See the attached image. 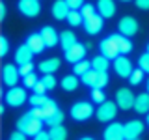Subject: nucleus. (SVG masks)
Masks as SVG:
<instances>
[{
    "label": "nucleus",
    "mask_w": 149,
    "mask_h": 140,
    "mask_svg": "<svg viewBox=\"0 0 149 140\" xmlns=\"http://www.w3.org/2000/svg\"><path fill=\"white\" fill-rule=\"evenodd\" d=\"M91 101L93 103H104L106 99H104V90H102V88H93L91 90Z\"/></svg>",
    "instance_id": "obj_35"
},
{
    "label": "nucleus",
    "mask_w": 149,
    "mask_h": 140,
    "mask_svg": "<svg viewBox=\"0 0 149 140\" xmlns=\"http://www.w3.org/2000/svg\"><path fill=\"white\" fill-rule=\"evenodd\" d=\"M63 118H65V116H63V112H62V110H56L54 114L50 116V118H47V120H45V123L49 125V127H54V125H62Z\"/></svg>",
    "instance_id": "obj_30"
},
{
    "label": "nucleus",
    "mask_w": 149,
    "mask_h": 140,
    "mask_svg": "<svg viewBox=\"0 0 149 140\" xmlns=\"http://www.w3.org/2000/svg\"><path fill=\"white\" fill-rule=\"evenodd\" d=\"M91 69V64L88 62V60H80V62H77L74 64V67H73V73L77 75V77H82V75H86L88 71Z\"/></svg>",
    "instance_id": "obj_28"
},
{
    "label": "nucleus",
    "mask_w": 149,
    "mask_h": 140,
    "mask_svg": "<svg viewBox=\"0 0 149 140\" xmlns=\"http://www.w3.org/2000/svg\"><path fill=\"white\" fill-rule=\"evenodd\" d=\"M56 110H60V108H58V105H56V101H54V99H49V101H47L45 105H43L45 120H47V118H50V116H52V114H54Z\"/></svg>",
    "instance_id": "obj_31"
},
{
    "label": "nucleus",
    "mask_w": 149,
    "mask_h": 140,
    "mask_svg": "<svg viewBox=\"0 0 149 140\" xmlns=\"http://www.w3.org/2000/svg\"><path fill=\"white\" fill-rule=\"evenodd\" d=\"M146 90H147V93H149V80H147V84H146Z\"/></svg>",
    "instance_id": "obj_48"
},
{
    "label": "nucleus",
    "mask_w": 149,
    "mask_h": 140,
    "mask_svg": "<svg viewBox=\"0 0 149 140\" xmlns=\"http://www.w3.org/2000/svg\"><path fill=\"white\" fill-rule=\"evenodd\" d=\"M80 140H95V138H91V136H84V138H80Z\"/></svg>",
    "instance_id": "obj_47"
},
{
    "label": "nucleus",
    "mask_w": 149,
    "mask_h": 140,
    "mask_svg": "<svg viewBox=\"0 0 149 140\" xmlns=\"http://www.w3.org/2000/svg\"><path fill=\"white\" fill-rule=\"evenodd\" d=\"M114 39H116V43H118V47H119V52L121 54H129L130 50H132V43H130V39H129L127 36L114 34Z\"/></svg>",
    "instance_id": "obj_24"
},
{
    "label": "nucleus",
    "mask_w": 149,
    "mask_h": 140,
    "mask_svg": "<svg viewBox=\"0 0 149 140\" xmlns=\"http://www.w3.org/2000/svg\"><path fill=\"white\" fill-rule=\"evenodd\" d=\"M134 112H138V114H149V93H140L136 95V99H134Z\"/></svg>",
    "instance_id": "obj_21"
},
{
    "label": "nucleus",
    "mask_w": 149,
    "mask_h": 140,
    "mask_svg": "<svg viewBox=\"0 0 149 140\" xmlns=\"http://www.w3.org/2000/svg\"><path fill=\"white\" fill-rule=\"evenodd\" d=\"M93 114H95V110H93V106L88 101H78L71 106V118L74 121H86Z\"/></svg>",
    "instance_id": "obj_3"
},
{
    "label": "nucleus",
    "mask_w": 149,
    "mask_h": 140,
    "mask_svg": "<svg viewBox=\"0 0 149 140\" xmlns=\"http://www.w3.org/2000/svg\"><path fill=\"white\" fill-rule=\"evenodd\" d=\"M84 56H86V45L84 43H74L69 50H65V60L71 64H77L80 62V60H84Z\"/></svg>",
    "instance_id": "obj_14"
},
{
    "label": "nucleus",
    "mask_w": 149,
    "mask_h": 140,
    "mask_svg": "<svg viewBox=\"0 0 149 140\" xmlns=\"http://www.w3.org/2000/svg\"><path fill=\"white\" fill-rule=\"evenodd\" d=\"M17 8H19V11H21L24 17H30V19H34V17H37L41 13L39 0H19Z\"/></svg>",
    "instance_id": "obj_10"
},
{
    "label": "nucleus",
    "mask_w": 149,
    "mask_h": 140,
    "mask_svg": "<svg viewBox=\"0 0 149 140\" xmlns=\"http://www.w3.org/2000/svg\"><path fill=\"white\" fill-rule=\"evenodd\" d=\"M47 101H49V99H47L43 93H32V95H30V105L32 106H43Z\"/></svg>",
    "instance_id": "obj_33"
},
{
    "label": "nucleus",
    "mask_w": 149,
    "mask_h": 140,
    "mask_svg": "<svg viewBox=\"0 0 149 140\" xmlns=\"http://www.w3.org/2000/svg\"><path fill=\"white\" fill-rule=\"evenodd\" d=\"M22 78H24V88H30V90H34V86H36L37 82H39V80H37V77H36L34 73L26 75V77H22Z\"/></svg>",
    "instance_id": "obj_38"
},
{
    "label": "nucleus",
    "mask_w": 149,
    "mask_h": 140,
    "mask_svg": "<svg viewBox=\"0 0 149 140\" xmlns=\"http://www.w3.org/2000/svg\"><path fill=\"white\" fill-rule=\"evenodd\" d=\"M134 93L132 90H129V88H119L118 93H116V103H118V106L121 110H130L134 106Z\"/></svg>",
    "instance_id": "obj_8"
},
{
    "label": "nucleus",
    "mask_w": 149,
    "mask_h": 140,
    "mask_svg": "<svg viewBox=\"0 0 149 140\" xmlns=\"http://www.w3.org/2000/svg\"><path fill=\"white\" fill-rule=\"evenodd\" d=\"M67 4L71 9H80L84 6V0H67Z\"/></svg>",
    "instance_id": "obj_43"
},
{
    "label": "nucleus",
    "mask_w": 149,
    "mask_h": 140,
    "mask_svg": "<svg viewBox=\"0 0 149 140\" xmlns=\"http://www.w3.org/2000/svg\"><path fill=\"white\" fill-rule=\"evenodd\" d=\"M6 11H8V9H6V4H0V21H4V19H6Z\"/></svg>",
    "instance_id": "obj_46"
},
{
    "label": "nucleus",
    "mask_w": 149,
    "mask_h": 140,
    "mask_svg": "<svg viewBox=\"0 0 149 140\" xmlns=\"http://www.w3.org/2000/svg\"><path fill=\"white\" fill-rule=\"evenodd\" d=\"M67 22L71 26H78V24H84V17L80 13V9H71V13L67 15Z\"/></svg>",
    "instance_id": "obj_29"
},
{
    "label": "nucleus",
    "mask_w": 149,
    "mask_h": 140,
    "mask_svg": "<svg viewBox=\"0 0 149 140\" xmlns=\"http://www.w3.org/2000/svg\"><path fill=\"white\" fill-rule=\"evenodd\" d=\"M118 103L116 101H104L99 105V108L95 110V116L97 120L102 121V123H106V121H112L116 120V116H118Z\"/></svg>",
    "instance_id": "obj_2"
},
{
    "label": "nucleus",
    "mask_w": 149,
    "mask_h": 140,
    "mask_svg": "<svg viewBox=\"0 0 149 140\" xmlns=\"http://www.w3.org/2000/svg\"><path fill=\"white\" fill-rule=\"evenodd\" d=\"M123 127H125V140H136L143 133V123L140 120H130Z\"/></svg>",
    "instance_id": "obj_13"
},
{
    "label": "nucleus",
    "mask_w": 149,
    "mask_h": 140,
    "mask_svg": "<svg viewBox=\"0 0 149 140\" xmlns=\"http://www.w3.org/2000/svg\"><path fill=\"white\" fill-rule=\"evenodd\" d=\"M17 129L22 131V133L28 134V136H36L39 131H43V120L34 118L32 112L28 110V112H24V114L17 120Z\"/></svg>",
    "instance_id": "obj_1"
},
{
    "label": "nucleus",
    "mask_w": 149,
    "mask_h": 140,
    "mask_svg": "<svg viewBox=\"0 0 149 140\" xmlns=\"http://www.w3.org/2000/svg\"><path fill=\"white\" fill-rule=\"evenodd\" d=\"M138 28H140L138 21H136L134 17H130V15L121 17V19H119V22H118V30H119V34H123V36H127V37L136 36Z\"/></svg>",
    "instance_id": "obj_7"
},
{
    "label": "nucleus",
    "mask_w": 149,
    "mask_h": 140,
    "mask_svg": "<svg viewBox=\"0 0 149 140\" xmlns=\"http://www.w3.org/2000/svg\"><path fill=\"white\" fill-rule=\"evenodd\" d=\"M134 4H136V8L143 9V11H147V9H149V0H134Z\"/></svg>",
    "instance_id": "obj_44"
},
{
    "label": "nucleus",
    "mask_w": 149,
    "mask_h": 140,
    "mask_svg": "<svg viewBox=\"0 0 149 140\" xmlns=\"http://www.w3.org/2000/svg\"><path fill=\"white\" fill-rule=\"evenodd\" d=\"M138 65H140V69H143L146 73H149V52H143L142 56H140Z\"/></svg>",
    "instance_id": "obj_37"
},
{
    "label": "nucleus",
    "mask_w": 149,
    "mask_h": 140,
    "mask_svg": "<svg viewBox=\"0 0 149 140\" xmlns=\"http://www.w3.org/2000/svg\"><path fill=\"white\" fill-rule=\"evenodd\" d=\"M45 92H47L45 82H43V80H39V82H37L36 86H34V93H43V95H45Z\"/></svg>",
    "instance_id": "obj_42"
},
{
    "label": "nucleus",
    "mask_w": 149,
    "mask_h": 140,
    "mask_svg": "<svg viewBox=\"0 0 149 140\" xmlns=\"http://www.w3.org/2000/svg\"><path fill=\"white\" fill-rule=\"evenodd\" d=\"M19 73H21V77H26V75L34 73V64H32V62H28V64L19 65Z\"/></svg>",
    "instance_id": "obj_39"
},
{
    "label": "nucleus",
    "mask_w": 149,
    "mask_h": 140,
    "mask_svg": "<svg viewBox=\"0 0 149 140\" xmlns=\"http://www.w3.org/2000/svg\"><path fill=\"white\" fill-rule=\"evenodd\" d=\"M102 138L104 140H125V127L121 123H118V121H112L104 129Z\"/></svg>",
    "instance_id": "obj_12"
},
{
    "label": "nucleus",
    "mask_w": 149,
    "mask_h": 140,
    "mask_svg": "<svg viewBox=\"0 0 149 140\" xmlns=\"http://www.w3.org/2000/svg\"><path fill=\"white\" fill-rule=\"evenodd\" d=\"M121 2H130V0H121Z\"/></svg>",
    "instance_id": "obj_49"
},
{
    "label": "nucleus",
    "mask_w": 149,
    "mask_h": 140,
    "mask_svg": "<svg viewBox=\"0 0 149 140\" xmlns=\"http://www.w3.org/2000/svg\"><path fill=\"white\" fill-rule=\"evenodd\" d=\"M4 99H6V105L17 108V106H21V105L26 103V90L21 88V86H13L6 92V97H4Z\"/></svg>",
    "instance_id": "obj_5"
},
{
    "label": "nucleus",
    "mask_w": 149,
    "mask_h": 140,
    "mask_svg": "<svg viewBox=\"0 0 149 140\" xmlns=\"http://www.w3.org/2000/svg\"><path fill=\"white\" fill-rule=\"evenodd\" d=\"M95 11H97V6H93V4H84V6L80 8V13H82L84 21L90 19V17H93V15H95Z\"/></svg>",
    "instance_id": "obj_34"
},
{
    "label": "nucleus",
    "mask_w": 149,
    "mask_h": 140,
    "mask_svg": "<svg viewBox=\"0 0 149 140\" xmlns=\"http://www.w3.org/2000/svg\"><path fill=\"white\" fill-rule=\"evenodd\" d=\"M60 84H62V88H63L65 92H74L78 88V78H77V75H74V73L73 75H65Z\"/></svg>",
    "instance_id": "obj_26"
},
{
    "label": "nucleus",
    "mask_w": 149,
    "mask_h": 140,
    "mask_svg": "<svg viewBox=\"0 0 149 140\" xmlns=\"http://www.w3.org/2000/svg\"><path fill=\"white\" fill-rule=\"evenodd\" d=\"M71 13L67 0H56L52 4V17L56 21H67V15Z\"/></svg>",
    "instance_id": "obj_15"
},
{
    "label": "nucleus",
    "mask_w": 149,
    "mask_h": 140,
    "mask_svg": "<svg viewBox=\"0 0 149 140\" xmlns=\"http://www.w3.org/2000/svg\"><path fill=\"white\" fill-rule=\"evenodd\" d=\"M32 56H34V50H32L30 47L24 43V45H21V47L15 50V62H17L19 65L28 64V62H32Z\"/></svg>",
    "instance_id": "obj_20"
},
{
    "label": "nucleus",
    "mask_w": 149,
    "mask_h": 140,
    "mask_svg": "<svg viewBox=\"0 0 149 140\" xmlns=\"http://www.w3.org/2000/svg\"><path fill=\"white\" fill-rule=\"evenodd\" d=\"M39 71L43 73V75H54L56 71L60 69V60L58 58H49V60H43L39 65Z\"/></svg>",
    "instance_id": "obj_22"
},
{
    "label": "nucleus",
    "mask_w": 149,
    "mask_h": 140,
    "mask_svg": "<svg viewBox=\"0 0 149 140\" xmlns=\"http://www.w3.org/2000/svg\"><path fill=\"white\" fill-rule=\"evenodd\" d=\"M26 45L34 50V54H39L47 49V43H45V39H43L41 34H30L26 37Z\"/></svg>",
    "instance_id": "obj_18"
},
{
    "label": "nucleus",
    "mask_w": 149,
    "mask_h": 140,
    "mask_svg": "<svg viewBox=\"0 0 149 140\" xmlns=\"http://www.w3.org/2000/svg\"><path fill=\"white\" fill-rule=\"evenodd\" d=\"M97 11L102 19H112L116 15V2L114 0H99L97 2Z\"/></svg>",
    "instance_id": "obj_17"
},
{
    "label": "nucleus",
    "mask_w": 149,
    "mask_h": 140,
    "mask_svg": "<svg viewBox=\"0 0 149 140\" xmlns=\"http://www.w3.org/2000/svg\"><path fill=\"white\" fill-rule=\"evenodd\" d=\"M34 140H50L49 131H47V133H45V131H39V133H37L36 136H34Z\"/></svg>",
    "instance_id": "obj_45"
},
{
    "label": "nucleus",
    "mask_w": 149,
    "mask_h": 140,
    "mask_svg": "<svg viewBox=\"0 0 149 140\" xmlns=\"http://www.w3.org/2000/svg\"><path fill=\"white\" fill-rule=\"evenodd\" d=\"M82 82L90 88H104L108 84V75L106 73H99L95 69H90L86 75H82Z\"/></svg>",
    "instance_id": "obj_4"
},
{
    "label": "nucleus",
    "mask_w": 149,
    "mask_h": 140,
    "mask_svg": "<svg viewBox=\"0 0 149 140\" xmlns=\"http://www.w3.org/2000/svg\"><path fill=\"white\" fill-rule=\"evenodd\" d=\"M41 80L45 82L47 90H54V88H56V84H58V80H56V77H54V75H43V78H41Z\"/></svg>",
    "instance_id": "obj_36"
},
{
    "label": "nucleus",
    "mask_w": 149,
    "mask_h": 140,
    "mask_svg": "<svg viewBox=\"0 0 149 140\" xmlns=\"http://www.w3.org/2000/svg\"><path fill=\"white\" fill-rule=\"evenodd\" d=\"M84 30H86V34H90V36H97L102 30V17L99 13H95L93 17L86 19V21H84Z\"/></svg>",
    "instance_id": "obj_16"
},
{
    "label": "nucleus",
    "mask_w": 149,
    "mask_h": 140,
    "mask_svg": "<svg viewBox=\"0 0 149 140\" xmlns=\"http://www.w3.org/2000/svg\"><path fill=\"white\" fill-rule=\"evenodd\" d=\"M49 134H50V140H67V129L63 125H54V127L49 129Z\"/></svg>",
    "instance_id": "obj_27"
},
{
    "label": "nucleus",
    "mask_w": 149,
    "mask_h": 140,
    "mask_svg": "<svg viewBox=\"0 0 149 140\" xmlns=\"http://www.w3.org/2000/svg\"><path fill=\"white\" fill-rule=\"evenodd\" d=\"M99 49H101V54H102V56H106L108 60H116L118 56H121L119 47H118V43H116L114 36L104 37V39H102L101 43H99Z\"/></svg>",
    "instance_id": "obj_6"
},
{
    "label": "nucleus",
    "mask_w": 149,
    "mask_h": 140,
    "mask_svg": "<svg viewBox=\"0 0 149 140\" xmlns=\"http://www.w3.org/2000/svg\"><path fill=\"white\" fill-rule=\"evenodd\" d=\"M19 77H21V73H19V69L13 64H6V65H4V69H2V80H4V84H6L8 88L17 86Z\"/></svg>",
    "instance_id": "obj_11"
},
{
    "label": "nucleus",
    "mask_w": 149,
    "mask_h": 140,
    "mask_svg": "<svg viewBox=\"0 0 149 140\" xmlns=\"http://www.w3.org/2000/svg\"><path fill=\"white\" fill-rule=\"evenodd\" d=\"M147 52H149V43H147Z\"/></svg>",
    "instance_id": "obj_50"
},
{
    "label": "nucleus",
    "mask_w": 149,
    "mask_h": 140,
    "mask_svg": "<svg viewBox=\"0 0 149 140\" xmlns=\"http://www.w3.org/2000/svg\"><path fill=\"white\" fill-rule=\"evenodd\" d=\"M108 67H110V62H108V58L102 56V54L95 56V58L91 60V69H95V71H99V73H106Z\"/></svg>",
    "instance_id": "obj_25"
},
{
    "label": "nucleus",
    "mask_w": 149,
    "mask_h": 140,
    "mask_svg": "<svg viewBox=\"0 0 149 140\" xmlns=\"http://www.w3.org/2000/svg\"><path fill=\"white\" fill-rule=\"evenodd\" d=\"M143 73H146V71H143V69H140V67L134 69V71L130 73V77H129V82L132 84V86H138V84L143 80Z\"/></svg>",
    "instance_id": "obj_32"
},
{
    "label": "nucleus",
    "mask_w": 149,
    "mask_h": 140,
    "mask_svg": "<svg viewBox=\"0 0 149 140\" xmlns=\"http://www.w3.org/2000/svg\"><path fill=\"white\" fill-rule=\"evenodd\" d=\"M8 50H9V41L6 36H2L0 37V56H6Z\"/></svg>",
    "instance_id": "obj_40"
},
{
    "label": "nucleus",
    "mask_w": 149,
    "mask_h": 140,
    "mask_svg": "<svg viewBox=\"0 0 149 140\" xmlns=\"http://www.w3.org/2000/svg\"><path fill=\"white\" fill-rule=\"evenodd\" d=\"M74 43H77V36H74L73 30H65L60 34V45H62L63 50H69Z\"/></svg>",
    "instance_id": "obj_23"
},
{
    "label": "nucleus",
    "mask_w": 149,
    "mask_h": 140,
    "mask_svg": "<svg viewBox=\"0 0 149 140\" xmlns=\"http://www.w3.org/2000/svg\"><path fill=\"white\" fill-rule=\"evenodd\" d=\"M147 125H149V116H147Z\"/></svg>",
    "instance_id": "obj_51"
},
{
    "label": "nucleus",
    "mask_w": 149,
    "mask_h": 140,
    "mask_svg": "<svg viewBox=\"0 0 149 140\" xmlns=\"http://www.w3.org/2000/svg\"><path fill=\"white\" fill-rule=\"evenodd\" d=\"M114 71H116V75H118L119 78H129L134 69H132L130 60L125 54H121V56H118V58L114 60Z\"/></svg>",
    "instance_id": "obj_9"
},
{
    "label": "nucleus",
    "mask_w": 149,
    "mask_h": 140,
    "mask_svg": "<svg viewBox=\"0 0 149 140\" xmlns=\"http://www.w3.org/2000/svg\"><path fill=\"white\" fill-rule=\"evenodd\" d=\"M26 136H28V134H24V133H22V131H15V133H11V134H9V138L8 140H26Z\"/></svg>",
    "instance_id": "obj_41"
},
{
    "label": "nucleus",
    "mask_w": 149,
    "mask_h": 140,
    "mask_svg": "<svg viewBox=\"0 0 149 140\" xmlns=\"http://www.w3.org/2000/svg\"><path fill=\"white\" fill-rule=\"evenodd\" d=\"M39 34L43 36V39L47 43V49H52V47H56L60 43V36H58V32H56L52 26H43Z\"/></svg>",
    "instance_id": "obj_19"
}]
</instances>
